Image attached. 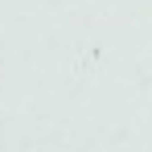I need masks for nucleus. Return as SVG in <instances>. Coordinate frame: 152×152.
Returning a JSON list of instances; mask_svg holds the SVG:
<instances>
[]
</instances>
